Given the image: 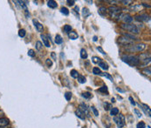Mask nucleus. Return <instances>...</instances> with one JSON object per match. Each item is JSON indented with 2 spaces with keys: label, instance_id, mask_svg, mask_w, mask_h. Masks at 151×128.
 Masks as SVG:
<instances>
[{
  "label": "nucleus",
  "instance_id": "obj_1",
  "mask_svg": "<svg viewBox=\"0 0 151 128\" xmlns=\"http://www.w3.org/2000/svg\"><path fill=\"white\" fill-rule=\"evenodd\" d=\"M122 60L123 62H125L126 64L131 66H134V65H138L140 64V59L138 57L136 56H132V55H123L122 56Z\"/></svg>",
  "mask_w": 151,
  "mask_h": 128
},
{
  "label": "nucleus",
  "instance_id": "obj_2",
  "mask_svg": "<svg viewBox=\"0 0 151 128\" xmlns=\"http://www.w3.org/2000/svg\"><path fill=\"white\" fill-rule=\"evenodd\" d=\"M121 28L134 34H138L140 32L139 28L135 24H122Z\"/></svg>",
  "mask_w": 151,
  "mask_h": 128
},
{
  "label": "nucleus",
  "instance_id": "obj_3",
  "mask_svg": "<svg viewBox=\"0 0 151 128\" xmlns=\"http://www.w3.org/2000/svg\"><path fill=\"white\" fill-rule=\"evenodd\" d=\"M146 48L145 44H130L126 47V51L129 52H136V51H142Z\"/></svg>",
  "mask_w": 151,
  "mask_h": 128
},
{
  "label": "nucleus",
  "instance_id": "obj_4",
  "mask_svg": "<svg viewBox=\"0 0 151 128\" xmlns=\"http://www.w3.org/2000/svg\"><path fill=\"white\" fill-rule=\"evenodd\" d=\"M114 121L117 125L118 128H122L125 126V117L122 114H117L114 117Z\"/></svg>",
  "mask_w": 151,
  "mask_h": 128
},
{
  "label": "nucleus",
  "instance_id": "obj_5",
  "mask_svg": "<svg viewBox=\"0 0 151 128\" xmlns=\"http://www.w3.org/2000/svg\"><path fill=\"white\" fill-rule=\"evenodd\" d=\"M117 21H123L124 24H130L133 21V18L130 16L129 14H125V13H120L116 17Z\"/></svg>",
  "mask_w": 151,
  "mask_h": 128
},
{
  "label": "nucleus",
  "instance_id": "obj_6",
  "mask_svg": "<svg viewBox=\"0 0 151 128\" xmlns=\"http://www.w3.org/2000/svg\"><path fill=\"white\" fill-rule=\"evenodd\" d=\"M107 11H108L110 16L113 18V19H116V17L121 13V8L116 6V5H113V6H110Z\"/></svg>",
  "mask_w": 151,
  "mask_h": 128
},
{
  "label": "nucleus",
  "instance_id": "obj_7",
  "mask_svg": "<svg viewBox=\"0 0 151 128\" xmlns=\"http://www.w3.org/2000/svg\"><path fill=\"white\" fill-rule=\"evenodd\" d=\"M84 114H85V116L86 117H88V118H90L91 117V112H90V108H88L87 107V105L86 104H84V103H82V104H81L80 105V108H79Z\"/></svg>",
  "mask_w": 151,
  "mask_h": 128
},
{
  "label": "nucleus",
  "instance_id": "obj_8",
  "mask_svg": "<svg viewBox=\"0 0 151 128\" xmlns=\"http://www.w3.org/2000/svg\"><path fill=\"white\" fill-rule=\"evenodd\" d=\"M135 19L137 21L141 22H150V16L148 14H141V15H137L134 17Z\"/></svg>",
  "mask_w": 151,
  "mask_h": 128
},
{
  "label": "nucleus",
  "instance_id": "obj_9",
  "mask_svg": "<svg viewBox=\"0 0 151 128\" xmlns=\"http://www.w3.org/2000/svg\"><path fill=\"white\" fill-rule=\"evenodd\" d=\"M119 42H120V44H122V45H129L131 44H133L134 41L129 40V39L124 38V37H120L119 38Z\"/></svg>",
  "mask_w": 151,
  "mask_h": 128
},
{
  "label": "nucleus",
  "instance_id": "obj_10",
  "mask_svg": "<svg viewBox=\"0 0 151 128\" xmlns=\"http://www.w3.org/2000/svg\"><path fill=\"white\" fill-rule=\"evenodd\" d=\"M141 107H142V111L145 112V114H146L148 117H150L151 110H150V107H149V106H147V105H145V104H142V105H141Z\"/></svg>",
  "mask_w": 151,
  "mask_h": 128
},
{
  "label": "nucleus",
  "instance_id": "obj_11",
  "mask_svg": "<svg viewBox=\"0 0 151 128\" xmlns=\"http://www.w3.org/2000/svg\"><path fill=\"white\" fill-rule=\"evenodd\" d=\"M32 22H33V24H34V26L36 27L37 31H40V32H42L44 30L43 24H41L40 23H39L38 20H36V19H33Z\"/></svg>",
  "mask_w": 151,
  "mask_h": 128
},
{
  "label": "nucleus",
  "instance_id": "obj_12",
  "mask_svg": "<svg viewBox=\"0 0 151 128\" xmlns=\"http://www.w3.org/2000/svg\"><path fill=\"white\" fill-rule=\"evenodd\" d=\"M16 3L21 6L22 9L24 11V12H25L26 16H27V17H29V15H28V9H27V7H26V5H25L24 2V1H16Z\"/></svg>",
  "mask_w": 151,
  "mask_h": 128
},
{
  "label": "nucleus",
  "instance_id": "obj_13",
  "mask_svg": "<svg viewBox=\"0 0 151 128\" xmlns=\"http://www.w3.org/2000/svg\"><path fill=\"white\" fill-rule=\"evenodd\" d=\"M9 125V119L6 118H1L0 119V128L5 127Z\"/></svg>",
  "mask_w": 151,
  "mask_h": 128
},
{
  "label": "nucleus",
  "instance_id": "obj_14",
  "mask_svg": "<svg viewBox=\"0 0 151 128\" xmlns=\"http://www.w3.org/2000/svg\"><path fill=\"white\" fill-rule=\"evenodd\" d=\"M75 114H76V116H77L78 118H80L81 119H82V120H85V119H86L85 114H84L80 109H77V110L75 111Z\"/></svg>",
  "mask_w": 151,
  "mask_h": 128
},
{
  "label": "nucleus",
  "instance_id": "obj_15",
  "mask_svg": "<svg viewBox=\"0 0 151 128\" xmlns=\"http://www.w3.org/2000/svg\"><path fill=\"white\" fill-rule=\"evenodd\" d=\"M41 39L43 40L44 44L46 46V47H50L51 44H50V42H49V39L47 38V35H45V34H41Z\"/></svg>",
  "mask_w": 151,
  "mask_h": 128
},
{
  "label": "nucleus",
  "instance_id": "obj_16",
  "mask_svg": "<svg viewBox=\"0 0 151 128\" xmlns=\"http://www.w3.org/2000/svg\"><path fill=\"white\" fill-rule=\"evenodd\" d=\"M68 37H69V39H70L75 40V39H77L79 38V35H78V33H77L76 31H71L68 33Z\"/></svg>",
  "mask_w": 151,
  "mask_h": 128
},
{
  "label": "nucleus",
  "instance_id": "obj_17",
  "mask_svg": "<svg viewBox=\"0 0 151 128\" xmlns=\"http://www.w3.org/2000/svg\"><path fill=\"white\" fill-rule=\"evenodd\" d=\"M122 37L129 39V40H132V41H135V40H138V39H136L134 35H130L129 33H122Z\"/></svg>",
  "mask_w": 151,
  "mask_h": 128
},
{
  "label": "nucleus",
  "instance_id": "obj_18",
  "mask_svg": "<svg viewBox=\"0 0 151 128\" xmlns=\"http://www.w3.org/2000/svg\"><path fill=\"white\" fill-rule=\"evenodd\" d=\"M47 5H48V7H50L52 9H54V8H56L58 6V4L54 0H50V1H48Z\"/></svg>",
  "mask_w": 151,
  "mask_h": 128
},
{
  "label": "nucleus",
  "instance_id": "obj_19",
  "mask_svg": "<svg viewBox=\"0 0 151 128\" xmlns=\"http://www.w3.org/2000/svg\"><path fill=\"white\" fill-rule=\"evenodd\" d=\"M142 8V6L140 4H134L130 7V10H132V11H141Z\"/></svg>",
  "mask_w": 151,
  "mask_h": 128
},
{
  "label": "nucleus",
  "instance_id": "obj_20",
  "mask_svg": "<svg viewBox=\"0 0 151 128\" xmlns=\"http://www.w3.org/2000/svg\"><path fill=\"white\" fill-rule=\"evenodd\" d=\"M98 12H99V14H100L101 16L104 17V16L107 15V9H106L105 7H101V8H99Z\"/></svg>",
  "mask_w": 151,
  "mask_h": 128
},
{
  "label": "nucleus",
  "instance_id": "obj_21",
  "mask_svg": "<svg viewBox=\"0 0 151 128\" xmlns=\"http://www.w3.org/2000/svg\"><path fill=\"white\" fill-rule=\"evenodd\" d=\"M150 61H151V60H150V57L140 59V62H141L142 64H143V65H147V64H150Z\"/></svg>",
  "mask_w": 151,
  "mask_h": 128
},
{
  "label": "nucleus",
  "instance_id": "obj_22",
  "mask_svg": "<svg viewBox=\"0 0 151 128\" xmlns=\"http://www.w3.org/2000/svg\"><path fill=\"white\" fill-rule=\"evenodd\" d=\"M54 42L56 43L57 44H62V43H63V39H62V37H61L60 35H56Z\"/></svg>",
  "mask_w": 151,
  "mask_h": 128
},
{
  "label": "nucleus",
  "instance_id": "obj_23",
  "mask_svg": "<svg viewBox=\"0 0 151 128\" xmlns=\"http://www.w3.org/2000/svg\"><path fill=\"white\" fill-rule=\"evenodd\" d=\"M110 114H111L112 116H116L117 114H119V110H118V108H116V107L112 108V109L110 110Z\"/></svg>",
  "mask_w": 151,
  "mask_h": 128
},
{
  "label": "nucleus",
  "instance_id": "obj_24",
  "mask_svg": "<svg viewBox=\"0 0 151 128\" xmlns=\"http://www.w3.org/2000/svg\"><path fill=\"white\" fill-rule=\"evenodd\" d=\"M98 92H102V93H106V95H108V87H107V85H104L102 87H101V88L98 90Z\"/></svg>",
  "mask_w": 151,
  "mask_h": 128
},
{
  "label": "nucleus",
  "instance_id": "obj_25",
  "mask_svg": "<svg viewBox=\"0 0 151 128\" xmlns=\"http://www.w3.org/2000/svg\"><path fill=\"white\" fill-rule=\"evenodd\" d=\"M77 79H78V82L81 83V84H84V83H86V78L84 76H82V75H79L78 78H77Z\"/></svg>",
  "mask_w": 151,
  "mask_h": 128
},
{
  "label": "nucleus",
  "instance_id": "obj_26",
  "mask_svg": "<svg viewBox=\"0 0 151 128\" xmlns=\"http://www.w3.org/2000/svg\"><path fill=\"white\" fill-rule=\"evenodd\" d=\"M81 57L83 59H87V52H86V51L85 49H81Z\"/></svg>",
  "mask_w": 151,
  "mask_h": 128
},
{
  "label": "nucleus",
  "instance_id": "obj_27",
  "mask_svg": "<svg viewBox=\"0 0 151 128\" xmlns=\"http://www.w3.org/2000/svg\"><path fill=\"white\" fill-rule=\"evenodd\" d=\"M93 73L94 74V75H101V69L100 68H98V67H94V68H93Z\"/></svg>",
  "mask_w": 151,
  "mask_h": 128
},
{
  "label": "nucleus",
  "instance_id": "obj_28",
  "mask_svg": "<svg viewBox=\"0 0 151 128\" xmlns=\"http://www.w3.org/2000/svg\"><path fill=\"white\" fill-rule=\"evenodd\" d=\"M99 66H100L101 69L105 70V71L108 70V65L106 64V63H104L103 61H101V62H100V63H99Z\"/></svg>",
  "mask_w": 151,
  "mask_h": 128
},
{
  "label": "nucleus",
  "instance_id": "obj_29",
  "mask_svg": "<svg viewBox=\"0 0 151 128\" xmlns=\"http://www.w3.org/2000/svg\"><path fill=\"white\" fill-rule=\"evenodd\" d=\"M70 73H71V77L73 78V79H77L78 76H79V73H78V72L76 70H72Z\"/></svg>",
  "mask_w": 151,
  "mask_h": 128
},
{
  "label": "nucleus",
  "instance_id": "obj_30",
  "mask_svg": "<svg viewBox=\"0 0 151 128\" xmlns=\"http://www.w3.org/2000/svg\"><path fill=\"white\" fill-rule=\"evenodd\" d=\"M82 15L85 18H86L87 16L90 15V11H89V10L87 8H83V10H82Z\"/></svg>",
  "mask_w": 151,
  "mask_h": 128
},
{
  "label": "nucleus",
  "instance_id": "obj_31",
  "mask_svg": "<svg viewBox=\"0 0 151 128\" xmlns=\"http://www.w3.org/2000/svg\"><path fill=\"white\" fill-rule=\"evenodd\" d=\"M35 47H36L37 51H40L42 49V47H43V44H42V43L40 42V41H37L36 44H35Z\"/></svg>",
  "mask_w": 151,
  "mask_h": 128
},
{
  "label": "nucleus",
  "instance_id": "obj_32",
  "mask_svg": "<svg viewBox=\"0 0 151 128\" xmlns=\"http://www.w3.org/2000/svg\"><path fill=\"white\" fill-rule=\"evenodd\" d=\"M60 12H61L62 14L65 15V16H68V15H69V11H68V9L65 8V7H62V8L60 9Z\"/></svg>",
  "mask_w": 151,
  "mask_h": 128
},
{
  "label": "nucleus",
  "instance_id": "obj_33",
  "mask_svg": "<svg viewBox=\"0 0 151 128\" xmlns=\"http://www.w3.org/2000/svg\"><path fill=\"white\" fill-rule=\"evenodd\" d=\"M81 96H82L83 98H85V99H89L92 98V94H91L90 92H83V93L81 94Z\"/></svg>",
  "mask_w": 151,
  "mask_h": 128
},
{
  "label": "nucleus",
  "instance_id": "obj_34",
  "mask_svg": "<svg viewBox=\"0 0 151 128\" xmlns=\"http://www.w3.org/2000/svg\"><path fill=\"white\" fill-rule=\"evenodd\" d=\"M63 30H64V31H65V32L69 33V32L72 31V27H71L70 25H68V24H65V26H64V28H63Z\"/></svg>",
  "mask_w": 151,
  "mask_h": 128
},
{
  "label": "nucleus",
  "instance_id": "obj_35",
  "mask_svg": "<svg viewBox=\"0 0 151 128\" xmlns=\"http://www.w3.org/2000/svg\"><path fill=\"white\" fill-rule=\"evenodd\" d=\"M25 33H26V31H25V30H24V29H20V30L19 31V36L20 38H24V37L25 36Z\"/></svg>",
  "mask_w": 151,
  "mask_h": 128
},
{
  "label": "nucleus",
  "instance_id": "obj_36",
  "mask_svg": "<svg viewBox=\"0 0 151 128\" xmlns=\"http://www.w3.org/2000/svg\"><path fill=\"white\" fill-rule=\"evenodd\" d=\"M35 55H36V52L34 51V50L30 49V50L28 51V56H30V57L33 58V57H35Z\"/></svg>",
  "mask_w": 151,
  "mask_h": 128
},
{
  "label": "nucleus",
  "instance_id": "obj_37",
  "mask_svg": "<svg viewBox=\"0 0 151 128\" xmlns=\"http://www.w3.org/2000/svg\"><path fill=\"white\" fill-rule=\"evenodd\" d=\"M93 62L94 64H99L100 62H101V59L99 58V57H93Z\"/></svg>",
  "mask_w": 151,
  "mask_h": 128
},
{
  "label": "nucleus",
  "instance_id": "obj_38",
  "mask_svg": "<svg viewBox=\"0 0 151 128\" xmlns=\"http://www.w3.org/2000/svg\"><path fill=\"white\" fill-rule=\"evenodd\" d=\"M142 72H143V73H144V74H146V75H149V76H150V67H149V68H148V67H147V68H145V69H143V70H142Z\"/></svg>",
  "mask_w": 151,
  "mask_h": 128
},
{
  "label": "nucleus",
  "instance_id": "obj_39",
  "mask_svg": "<svg viewBox=\"0 0 151 128\" xmlns=\"http://www.w3.org/2000/svg\"><path fill=\"white\" fill-rule=\"evenodd\" d=\"M65 99L67 100V101H69V100H71V99H72V93L71 92H65Z\"/></svg>",
  "mask_w": 151,
  "mask_h": 128
},
{
  "label": "nucleus",
  "instance_id": "obj_40",
  "mask_svg": "<svg viewBox=\"0 0 151 128\" xmlns=\"http://www.w3.org/2000/svg\"><path fill=\"white\" fill-rule=\"evenodd\" d=\"M90 110H92V112H93V114L97 117V116H99V112L97 111V109L95 108L94 107H91V108H90Z\"/></svg>",
  "mask_w": 151,
  "mask_h": 128
},
{
  "label": "nucleus",
  "instance_id": "obj_41",
  "mask_svg": "<svg viewBox=\"0 0 151 128\" xmlns=\"http://www.w3.org/2000/svg\"><path fill=\"white\" fill-rule=\"evenodd\" d=\"M145 127H146V125H145V123H144V122H142V121L139 122V123L136 125V128H145Z\"/></svg>",
  "mask_w": 151,
  "mask_h": 128
},
{
  "label": "nucleus",
  "instance_id": "obj_42",
  "mask_svg": "<svg viewBox=\"0 0 151 128\" xmlns=\"http://www.w3.org/2000/svg\"><path fill=\"white\" fill-rule=\"evenodd\" d=\"M103 106H104V108H105V110L106 111H108L109 109H111L112 108V106H111V104H108L107 102H105L104 104H103Z\"/></svg>",
  "mask_w": 151,
  "mask_h": 128
},
{
  "label": "nucleus",
  "instance_id": "obj_43",
  "mask_svg": "<svg viewBox=\"0 0 151 128\" xmlns=\"http://www.w3.org/2000/svg\"><path fill=\"white\" fill-rule=\"evenodd\" d=\"M45 64H47L48 67H51V66L52 65V60H51L50 59H48L45 60Z\"/></svg>",
  "mask_w": 151,
  "mask_h": 128
},
{
  "label": "nucleus",
  "instance_id": "obj_44",
  "mask_svg": "<svg viewBox=\"0 0 151 128\" xmlns=\"http://www.w3.org/2000/svg\"><path fill=\"white\" fill-rule=\"evenodd\" d=\"M101 75H102V76H104V77H106V78H108V79H110L111 81H113V78H112L108 73H101Z\"/></svg>",
  "mask_w": 151,
  "mask_h": 128
},
{
  "label": "nucleus",
  "instance_id": "obj_45",
  "mask_svg": "<svg viewBox=\"0 0 151 128\" xmlns=\"http://www.w3.org/2000/svg\"><path fill=\"white\" fill-rule=\"evenodd\" d=\"M97 50H98V51H100L101 54H103V55H106V52L103 51V49H102L101 46H98V47H97Z\"/></svg>",
  "mask_w": 151,
  "mask_h": 128
},
{
  "label": "nucleus",
  "instance_id": "obj_46",
  "mask_svg": "<svg viewBox=\"0 0 151 128\" xmlns=\"http://www.w3.org/2000/svg\"><path fill=\"white\" fill-rule=\"evenodd\" d=\"M66 3L68 4V5H70V6H73V4H74V3H75V1H73V0H67L66 1Z\"/></svg>",
  "mask_w": 151,
  "mask_h": 128
},
{
  "label": "nucleus",
  "instance_id": "obj_47",
  "mask_svg": "<svg viewBox=\"0 0 151 128\" xmlns=\"http://www.w3.org/2000/svg\"><path fill=\"white\" fill-rule=\"evenodd\" d=\"M134 112H135V114L137 115V117H139V118H141V117L142 116V113H141L137 109H134Z\"/></svg>",
  "mask_w": 151,
  "mask_h": 128
},
{
  "label": "nucleus",
  "instance_id": "obj_48",
  "mask_svg": "<svg viewBox=\"0 0 151 128\" xmlns=\"http://www.w3.org/2000/svg\"><path fill=\"white\" fill-rule=\"evenodd\" d=\"M51 57L52 58V59H53L54 61H56V60H57V58H56V54H55V52H52V53H51Z\"/></svg>",
  "mask_w": 151,
  "mask_h": 128
},
{
  "label": "nucleus",
  "instance_id": "obj_49",
  "mask_svg": "<svg viewBox=\"0 0 151 128\" xmlns=\"http://www.w3.org/2000/svg\"><path fill=\"white\" fill-rule=\"evenodd\" d=\"M129 100H130L131 105H133V106H135V105H136V103L134 102V100L133 99V98H132V97H129Z\"/></svg>",
  "mask_w": 151,
  "mask_h": 128
},
{
  "label": "nucleus",
  "instance_id": "obj_50",
  "mask_svg": "<svg viewBox=\"0 0 151 128\" xmlns=\"http://www.w3.org/2000/svg\"><path fill=\"white\" fill-rule=\"evenodd\" d=\"M131 2H132V1H130V0H128V1H121V3H123L125 5H128V4H129Z\"/></svg>",
  "mask_w": 151,
  "mask_h": 128
},
{
  "label": "nucleus",
  "instance_id": "obj_51",
  "mask_svg": "<svg viewBox=\"0 0 151 128\" xmlns=\"http://www.w3.org/2000/svg\"><path fill=\"white\" fill-rule=\"evenodd\" d=\"M142 6H144V7H148V8H150V4H142Z\"/></svg>",
  "mask_w": 151,
  "mask_h": 128
},
{
  "label": "nucleus",
  "instance_id": "obj_52",
  "mask_svg": "<svg viewBox=\"0 0 151 128\" xmlns=\"http://www.w3.org/2000/svg\"><path fill=\"white\" fill-rule=\"evenodd\" d=\"M107 2H108V3H110V4H114V3H117L118 1H107Z\"/></svg>",
  "mask_w": 151,
  "mask_h": 128
},
{
  "label": "nucleus",
  "instance_id": "obj_53",
  "mask_svg": "<svg viewBox=\"0 0 151 128\" xmlns=\"http://www.w3.org/2000/svg\"><path fill=\"white\" fill-rule=\"evenodd\" d=\"M79 10H80V9H79V7H78V6H75V11L79 12Z\"/></svg>",
  "mask_w": 151,
  "mask_h": 128
},
{
  "label": "nucleus",
  "instance_id": "obj_54",
  "mask_svg": "<svg viewBox=\"0 0 151 128\" xmlns=\"http://www.w3.org/2000/svg\"><path fill=\"white\" fill-rule=\"evenodd\" d=\"M117 91H119V92H124L123 90H122V89H119V88H117Z\"/></svg>",
  "mask_w": 151,
  "mask_h": 128
},
{
  "label": "nucleus",
  "instance_id": "obj_55",
  "mask_svg": "<svg viewBox=\"0 0 151 128\" xmlns=\"http://www.w3.org/2000/svg\"><path fill=\"white\" fill-rule=\"evenodd\" d=\"M93 41H97V37H93Z\"/></svg>",
  "mask_w": 151,
  "mask_h": 128
},
{
  "label": "nucleus",
  "instance_id": "obj_56",
  "mask_svg": "<svg viewBox=\"0 0 151 128\" xmlns=\"http://www.w3.org/2000/svg\"><path fill=\"white\" fill-rule=\"evenodd\" d=\"M111 101H112L113 103H114V102H115V99H111Z\"/></svg>",
  "mask_w": 151,
  "mask_h": 128
},
{
  "label": "nucleus",
  "instance_id": "obj_57",
  "mask_svg": "<svg viewBox=\"0 0 151 128\" xmlns=\"http://www.w3.org/2000/svg\"><path fill=\"white\" fill-rule=\"evenodd\" d=\"M82 128H86V127H82Z\"/></svg>",
  "mask_w": 151,
  "mask_h": 128
}]
</instances>
